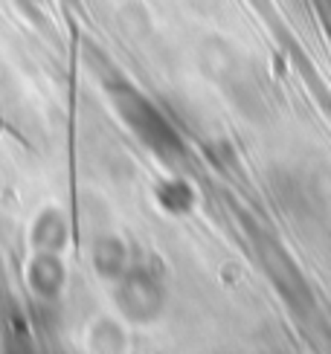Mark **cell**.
<instances>
[{
	"label": "cell",
	"mask_w": 331,
	"mask_h": 354,
	"mask_svg": "<svg viewBox=\"0 0 331 354\" xmlns=\"http://www.w3.org/2000/svg\"><path fill=\"white\" fill-rule=\"evenodd\" d=\"M123 346V334H119L111 322H102L93 331V348H119Z\"/></svg>",
	"instance_id": "ba28073f"
},
{
	"label": "cell",
	"mask_w": 331,
	"mask_h": 354,
	"mask_svg": "<svg viewBox=\"0 0 331 354\" xmlns=\"http://www.w3.org/2000/svg\"><path fill=\"white\" fill-rule=\"evenodd\" d=\"M250 241L256 247V256H259L267 279L282 293V299L288 302V308L299 317H308L314 311V297H311L305 276L296 268V261L285 253V247L274 239V235H267L265 230L250 227Z\"/></svg>",
	"instance_id": "7a4b0ae2"
},
{
	"label": "cell",
	"mask_w": 331,
	"mask_h": 354,
	"mask_svg": "<svg viewBox=\"0 0 331 354\" xmlns=\"http://www.w3.org/2000/svg\"><path fill=\"white\" fill-rule=\"evenodd\" d=\"M114 302L119 314L131 322H152L160 317L166 308V285L157 270L145 268V264H134L125 268L123 276L116 279Z\"/></svg>",
	"instance_id": "3957f363"
},
{
	"label": "cell",
	"mask_w": 331,
	"mask_h": 354,
	"mask_svg": "<svg viewBox=\"0 0 331 354\" xmlns=\"http://www.w3.org/2000/svg\"><path fill=\"white\" fill-rule=\"evenodd\" d=\"M67 244V221L58 209H44L33 224V247L58 253Z\"/></svg>",
	"instance_id": "5b68a950"
},
{
	"label": "cell",
	"mask_w": 331,
	"mask_h": 354,
	"mask_svg": "<svg viewBox=\"0 0 331 354\" xmlns=\"http://www.w3.org/2000/svg\"><path fill=\"white\" fill-rule=\"evenodd\" d=\"M105 91H108L114 108L125 120V125L160 160H166V163H180V160L186 157V145L177 137L172 122L166 120V116L152 105V99H145L131 82H125L123 76L105 79Z\"/></svg>",
	"instance_id": "6da1fadb"
},
{
	"label": "cell",
	"mask_w": 331,
	"mask_h": 354,
	"mask_svg": "<svg viewBox=\"0 0 331 354\" xmlns=\"http://www.w3.org/2000/svg\"><path fill=\"white\" fill-rule=\"evenodd\" d=\"M154 198H157V203L163 206L166 212L186 215L192 209V203H195V192L189 189L186 180H163L154 189Z\"/></svg>",
	"instance_id": "52a82bcc"
},
{
	"label": "cell",
	"mask_w": 331,
	"mask_h": 354,
	"mask_svg": "<svg viewBox=\"0 0 331 354\" xmlns=\"http://www.w3.org/2000/svg\"><path fill=\"white\" fill-rule=\"evenodd\" d=\"M93 270L102 279H119L125 270V244L114 235H102L93 241Z\"/></svg>",
	"instance_id": "8992f818"
},
{
	"label": "cell",
	"mask_w": 331,
	"mask_h": 354,
	"mask_svg": "<svg viewBox=\"0 0 331 354\" xmlns=\"http://www.w3.org/2000/svg\"><path fill=\"white\" fill-rule=\"evenodd\" d=\"M29 288L41 299H55L64 288V264L58 259V253H47V250H35L33 261H29Z\"/></svg>",
	"instance_id": "277c9868"
}]
</instances>
